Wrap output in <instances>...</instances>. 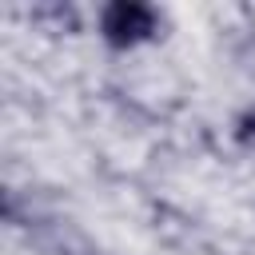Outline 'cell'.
Here are the masks:
<instances>
[{
  "instance_id": "6da1fadb",
  "label": "cell",
  "mask_w": 255,
  "mask_h": 255,
  "mask_svg": "<svg viewBox=\"0 0 255 255\" xmlns=\"http://www.w3.org/2000/svg\"><path fill=\"white\" fill-rule=\"evenodd\" d=\"M159 32V16L151 4L143 0H112L104 12H100V36L108 48H135L143 40H151Z\"/></svg>"
},
{
  "instance_id": "7a4b0ae2",
  "label": "cell",
  "mask_w": 255,
  "mask_h": 255,
  "mask_svg": "<svg viewBox=\"0 0 255 255\" xmlns=\"http://www.w3.org/2000/svg\"><path fill=\"white\" fill-rule=\"evenodd\" d=\"M231 135H235V143H243V147H255V104H247V108L235 116V128H231Z\"/></svg>"
}]
</instances>
